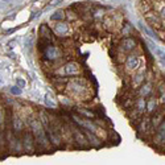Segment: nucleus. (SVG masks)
Wrapping results in <instances>:
<instances>
[{
    "mask_svg": "<svg viewBox=\"0 0 165 165\" xmlns=\"http://www.w3.org/2000/svg\"><path fill=\"white\" fill-rule=\"evenodd\" d=\"M75 140H77L79 144H82V145H83V144H86V142H87V140L84 139L81 134H78V132H75Z\"/></svg>",
    "mask_w": 165,
    "mask_h": 165,
    "instance_id": "17",
    "label": "nucleus"
},
{
    "mask_svg": "<svg viewBox=\"0 0 165 165\" xmlns=\"http://www.w3.org/2000/svg\"><path fill=\"white\" fill-rule=\"evenodd\" d=\"M42 53H44V57L46 59H57L59 56H61V52H59L58 48L52 46V45H48L45 49L42 50Z\"/></svg>",
    "mask_w": 165,
    "mask_h": 165,
    "instance_id": "2",
    "label": "nucleus"
},
{
    "mask_svg": "<svg viewBox=\"0 0 165 165\" xmlns=\"http://www.w3.org/2000/svg\"><path fill=\"white\" fill-rule=\"evenodd\" d=\"M17 86H20V87H25V81H23V79H17Z\"/></svg>",
    "mask_w": 165,
    "mask_h": 165,
    "instance_id": "21",
    "label": "nucleus"
},
{
    "mask_svg": "<svg viewBox=\"0 0 165 165\" xmlns=\"http://www.w3.org/2000/svg\"><path fill=\"white\" fill-rule=\"evenodd\" d=\"M126 66L128 67L130 70H134L139 66V57L138 56H130L126 61Z\"/></svg>",
    "mask_w": 165,
    "mask_h": 165,
    "instance_id": "6",
    "label": "nucleus"
},
{
    "mask_svg": "<svg viewBox=\"0 0 165 165\" xmlns=\"http://www.w3.org/2000/svg\"><path fill=\"white\" fill-rule=\"evenodd\" d=\"M156 140L159 143H164L165 142V120H163L160 127L157 128V132H156Z\"/></svg>",
    "mask_w": 165,
    "mask_h": 165,
    "instance_id": "7",
    "label": "nucleus"
},
{
    "mask_svg": "<svg viewBox=\"0 0 165 165\" xmlns=\"http://www.w3.org/2000/svg\"><path fill=\"white\" fill-rule=\"evenodd\" d=\"M30 130H32V132H33L37 143H40L41 145H45L46 140H45V134H44V131H42L41 123H40L38 120H32L30 122Z\"/></svg>",
    "mask_w": 165,
    "mask_h": 165,
    "instance_id": "1",
    "label": "nucleus"
},
{
    "mask_svg": "<svg viewBox=\"0 0 165 165\" xmlns=\"http://www.w3.org/2000/svg\"><path fill=\"white\" fill-rule=\"evenodd\" d=\"M153 53L157 56V58L160 59V62H161V65H164L165 66V52L164 50H161L160 48H156V50L153 52Z\"/></svg>",
    "mask_w": 165,
    "mask_h": 165,
    "instance_id": "11",
    "label": "nucleus"
},
{
    "mask_svg": "<svg viewBox=\"0 0 165 165\" xmlns=\"http://www.w3.org/2000/svg\"><path fill=\"white\" fill-rule=\"evenodd\" d=\"M40 36H41L42 38H45V40H50L52 38V30L49 29V28L46 27V24H42L41 27H40Z\"/></svg>",
    "mask_w": 165,
    "mask_h": 165,
    "instance_id": "8",
    "label": "nucleus"
},
{
    "mask_svg": "<svg viewBox=\"0 0 165 165\" xmlns=\"http://www.w3.org/2000/svg\"><path fill=\"white\" fill-rule=\"evenodd\" d=\"M161 15L164 16V17H165V7L163 8V9H161Z\"/></svg>",
    "mask_w": 165,
    "mask_h": 165,
    "instance_id": "23",
    "label": "nucleus"
},
{
    "mask_svg": "<svg viewBox=\"0 0 165 165\" xmlns=\"http://www.w3.org/2000/svg\"><path fill=\"white\" fill-rule=\"evenodd\" d=\"M13 127H15V130H17V131H21L23 130V123L20 122V119H16L13 120Z\"/></svg>",
    "mask_w": 165,
    "mask_h": 165,
    "instance_id": "18",
    "label": "nucleus"
},
{
    "mask_svg": "<svg viewBox=\"0 0 165 165\" xmlns=\"http://www.w3.org/2000/svg\"><path fill=\"white\" fill-rule=\"evenodd\" d=\"M11 92L13 95H20L21 94V87L20 86H13V87H11Z\"/></svg>",
    "mask_w": 165,
    "mask_h": 165,
    "instance_id": "19",
    "label": "nucleus"
},
{
    "mask_svg": "<svg viewBox=\"0 0 165 165\" xmlns=\"http://www.w3.org/2000/svg\"><path fill=\"white\" fill-rule=\"evenodd\" d=\"M65 19V15H63V11H56L53 15L50 16V20H53V21H61V20Z\"/></svg>",
    "mask_w": 165,
    "mask_h": 165,
    "instance_id": "10",
    "label": "nucleus"
},
{
    "mask_svg": "<svg viewBox=\"0 0 165 165\" xmlns=\"http://www.w3.org/2000/svg\"><path fill=\"white\" fill-rule=\"evenodd\" d=\"M147 107V102L144 99H138L136 100V110H139L140 112H143L144 110H145Z\"/></svg>",
    "mask_w": 165,
    "mask_h": 165,
    "instance_id": "13",
    "label": "nucleus"
},
{
    "mask_svg": "<svg viewBox=\"0 0 165 165\" xmlns=\"http://www.w3.org/2000/svg\"><path fill=\"white\" fill-rule=\"evenodd\" d=\"M65 71L66 74H70V75H74V74H78V65L77 63H67V65L65 66Z\"/></svg>",
    "mask_w": 165,
    "mask_h": 165,
    "instance_id": "9",
    "label": "nucleus"
},
{
    "mask_svg": "<svg viewBox=\"0 0 165 165\" xmlns=\"http://www.w3.org/2000/svg\"><path fill=\"white\" fill-rule=\"evenodd\" d=\"M61 2H62V0H52L49 5H57V3H61Z\"/></svg>",
    "mask_w": 165,
    "mask_h": 165,
    "instance_id": "22",
    "label": "nucleus"
},
{
    "mask_svg": "<svg viewBox=\"0 0 165 165\" xmlns=\"http://www.w3.org/2000/svg\"><path fill=\"white\" fill-rule=\"evenodd\" d=\"M54 32L57 33L58 36H63L69 32V25L65 23H57L54 25Z\"/></svg>",
    "mask_w": 165,
    "mask_h": 165,
    "instance_id": "5",
    "label": "nucleus"
},
{
    "mask_svg": "<svg viewBox=\"0 0 165 165\" xmlns=\"http://www.w3.org/2000/svg\"><path fill=\"white\" fill-rule=\"evenodd\" d=\"M151 91H152V84L151 83H145L142 87V90H140V95H142V96H147L148 94H151Z\"/></svg>",
    "mask_w": 165,
    "mask_h": 165,
    "instance_id": "12",
    "label": "nucleus"
},
{
    "mask_svg": "<svg viewBox=\"0 0 165 165\" xmlns=\"http://www.w3.org/2000/svg\"><path fill=\"white\" fill-rule=\"evenodd\" d=\"M155 108H156V102H155V99L148 100V102H147V110L149 111V112H153V111H156Z\"/></svg>",
    "mask_w": 165,
    "mask_h": 165,
    "instance_id": "16",
    "label": "nucleus"
},
{
    "mask_svg": "<svg viewBox=\"0 0 165 165\" xmlns=\"http://www.w3.org/2000/svg\"><path fill=\"white\" fill-rule=\"evenodd\" d=\"M164 2H165V0H164Z\"/></svg>",
    "mask_w": 165,
    "mask_h": 165,
    "instance_id": "24",
    "label": "nucleus"
},
{
    "mask_svg": "<svg viewBox=\"0 0 165 165\" xmlns=\"http://www.w3.org/2000/svg\"><path fill=\"white\" fill-rule=\"evenodd\" d=\"M145 19L152 27H160L161 25V19H160L156 13H147Z\"/></svg>",
    "mask_w": 165,
    "mask_h": 165,
    "instance_id": "4",
    "label": "nucleus"
},
{
    "mask_svg": "<svg viewBox=\"0 0 165 165\" xmlns=\"http://www.w3.org/2000/svg\"><path fill=\"white\" fill-rule=\"evenodd\" d=\"M24 144H25L27 149L29 148V151H32V138H30V135H25V136H24Z\"/></svg>",
    "mask_w": 165,
    "mask_h": 165,
    "instance_id": "15",
    "label": "nucleus"
},
{
    "mask_svg": "<svg viewBox=\"0 0 165 165\" xmlns=\"http://www.w3.org/2000/svg\"><path fill=\"white\" fill-rule=\"evenodd\" d=\"M143 81V74H139V75H136V79H135V83L136 84H139L140 82Z\"/></svg>",
    "mask_w": 165,
    "mask_h": 165,
    "instance_id": "20",
    "label": "nucleus"
},
{
    "mask_svg": "<svg viewBox=\"0 0 165 165\" xmlns=\"http://www.w3.org/2000/svg\"><path fill=\"white\" fill-rule=\"evenodd\" d=\"M135 46H136V41H135L134 38H131V37L123 38V41H122V49L124 52H130L132 49H135Z\"/></svg>",
    "mask_w": 165,
    "mask_h": 165,
    "instance_id": "3",
    "label": "nucleus"
},
{
    "mask_svg": "<svg viewBox=\"0 0 165 165\" xmlns=\"http://www.w3.org/2000/svg\"><path fill=\"white\" fill-rule=\"evenodd\" d=\"M139 25H140V28H142V29H143L144 32H145V34H147V36H149V37L155 38V40H157V36H156V34H155V33H153V32H152L151 29H148V28H145V27H144L142 23H139Z\"/></svg>",
    "mask_w": 165,
    "mask_h": 165,
    "instance_id": "14",
    "label": "nucleus"
}]
</instances>
